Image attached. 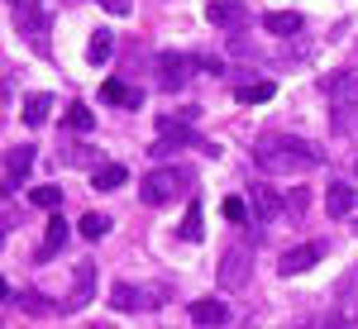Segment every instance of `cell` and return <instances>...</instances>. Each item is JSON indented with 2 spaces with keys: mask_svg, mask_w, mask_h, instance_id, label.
Masks as SVG:
<instances>
[{
  "mask_svg": "<svg viewBox=\"0 0 358 329\" xmlns=\"http://www.w3.org/2000/svg\"><path fill=\"white\" fill-rule=\"evenodd\" d=\"M253 163L263 167V172H273V177H296V172L320 167L325 153L315 143H306V138H263L253 148Z\"/></svg>",
  "mask_w": 358,
  "mask_h": 329,
  "instance_id": "cell-1",
  "label": "cell"
},
{
  "mask_svg": "<svg viewBox=\"0 0 358 329\" xmlns=\"http://www.w3.org/2000/svg\"><path fill=\"white\" fill-rule=\"evenodd\" d=\"M192 187H196V177L187 167H153V172L138 182V196H143V205H167V200L187 196Z\"/></svg>",
  "mask_w": 358,
  "mask_h": 329,
  "instance_id": "cell-2",
  "label": "cell"
},
{
  "mask_svg": "<svg viewBox=\"0 0 358 329\" xmlns=\"http://www.w3.org/2000/svg\"><path fill=\"white\" fill-rule=\"evenodd\" d=\"M148 148H153V158H167V153H177V148H201V153L220 158V143L201 138L196 129H187V124H177V119H158V143H148Z\"/></svg>",
  "mask_w": 358,
  "mask_h": 329,
  "instance_id": "cell-3",
  "label": "cell"
},
{
  "mask_svg": "<svg viewBox=\"0 0 358 329\" xmlns=\"http://www.w3.org/2000/svg\"><path fill=\"white\" fill-rule=\"evenodd\" d=\"M10 5H15V15H20V34L34 38L38 53H48V15H43L34 0H10Z\"/></svg>",
  "mask_w": 358,
  "mask_h": 329,
  "instance_id": "cell-4",
  "label": "cell"
},
{
  "mask_svg": "<svg viewBox=\"0 0 358 329\" xmlns=\"http://www.w3.org/2000/svg\"><path fill=\"white\" fill-rule=\"evenodd\" d=\"M248 272H253V258H248V248H229L220 258V286L224 291H239L248 282Z\"/></svg>",
  "mask_w": 358,
  "mask_h": 329,
  "instance_id": "cell-5",
  "label": "cell"
},
{
  "mask_svg": "<svg viewBox=\"0 0 358 329\" xmlns=\"http://www.w3.org/2000/svg\"><path fill=\"white\" fill-rule=\"evenodd\" d=\"M34 158H38V153H34V143H15V148L5 153V191H20V187H24Z\"/></svg>",
  "mask_w": 358,
  "mask_h": 329,
  "instance_id": "cell-6",
  "label": "cell"
},
{
  "mask_svg": "<svg viewBox=\"0 0 358 329\" xmlns=\"http://www.w3.org/2000/svg\"><path fill=\"white\" fill-rule=\"evenodd\" d=\"M96 301V263L82 258L77 263V272H72V296H67V310H86V305Z\"/></svg>",
  "mask_w": 358,
  "mask_h": 329,
  "instance_id": "cell-7",
  "label": "cell"
},
{
  "mask_svg": "<svg viewBox=\"0 0 358 329\" xmlns=\"http://www.w3.org/2000/svg\"><path fill=\"white\" fill-rule=\"evenodd\" d=\"M320 258H325V244H301V248H287V253L277 258V272H282V277L310 272V268H315Z\"/></svg>",
  "mask_w": 358,
  "mask_h": 329,
  "instance_id": "cell-8",
  "label": "cell"
},
{
  "mask_svg": "<svg viewBox=\"0 0 358 329\" xmlns=\"http://www.w3.org/2000/svg\"><path fill=\"white\" fill-rule=\"evenodd\" d=\"M325 91H330L334 110H354L358 105V67H344V72L325 77Z\"/></svg>",
  "mask_w": 358,
  "mask_h": 329,
  "instance_id": "cell-9",
  "label": "cell"
},
{
  "mask_svg": "<svg viewBox=\"0 0 358 329\" xmlns=\"http://www.w3.org/2000/svg\"><path fill=\"white\" fill-rule=\"evenodd\" d=\"M187 77H192V57H182V53L158 57V86H163V91H182Z\"/></svg>",
  "mask_w": 358,
  "mask_h": 329,
  "instance_id": "cell-10",
  "label": "cell"
},
{
  "mask_svg": "<svg viewBox=\"0 0 358 329\" xmlns=\"http://www.w3.org/2000/svg\"><path fill=\"white\" fill-rule=\"evenodd\" d=\"M206 20H210V24H220V29L253 24V15H248L244 5H234V0H210V5H206Z\"/></svg>",
  "mask_w": 358,
  "mask_h": 329,
  "instance_id": "cell-11",
  "label": "cell"
},
{
  "mask_svg": "<svg viewBox=\"0 0 358 329\" xmlns=\"http://www.w3.org/2000/svg\"><path fill=\"white\" fill-rule=\"evenodd\" d=\"M110 305L115 310H143V305H163V296H153V291H138L129 282H120L110 291Z\"/></svg>",
  "mask_w": 358,
  "mask_h": 329,
  "instance_id": "cell-12",
  "label": "cell"
},
{
  "mask_svg": "<svg viewBox=\"0 0 358 329\" xmlns=\"http://www.w3.org/2000/svg\"><path fill=\"white\" fill-rule=\"evenodd\" d=\"M62 244H67V219L53 215V219H48V234H43V244H38L34 258H38V263H53L57 253H62Z\"/></svg>",
  "mask_w": 358,
  "mask_h": 329,
  "instance_id": "cell-13",
  "label": "cell"
},
{
  "mask_svg": "<svg viewBox=\"0 0 358 329\" xmlns=\"http://www.w3.org/2000/svg\"><path fill=\"white\" fill-rule=\"evenodd\" d=\"M325 210H330V219L354 215V187H349V182H330V191H325Z\"/></svg>",
  "mask_w": 358,
  "mask_h": 329,
  "instance_id": "cell-14",
  "label": "cell"
},
{
  "mask_svg": "<svg viewBox=\"0 0 358 329\" xmlns=\"http://www.w3.org/2000/svg\"><path fill=\"white\" fill-rule=\"evenodd\" d=\"M263 29L277 34V38H292V34H301L306 20L301 15H292V10H273V15H263Z\"/></svg>",
  "mask_w": 358,
  "mask_h": 329,
  "instance_id": "cell-15",
  "label": "cell"
},
{
  "mask_svg": "<svg viewBox=\"0 0 358 329\" xmlns=\"http://www.w3.org/2000/svg\"><path fill=\"white\" fill-rule=\"evenodd\" d=\"M101 101H110V105H120V110H138V105H143V96H138L134 86L115 82V77H110L106 86H101Z\"/></svg>",
  "mask_w": 358,
  "mask_h": 329,
  "instance_id": "cell-16",
  "label": "cell"
},
{
  "mask_svg": "<svg viewBox=\"0 0 358 329\" xmlns=\"http://www.w3.org/2000/svg\"><path fill=\"white\" fill-rule=\"evenodd\" d=\"M48 110H53V96H48V91H34V96H24V110H20V115H24L29 129H38V124L48 119Z\"/></svg>",
  "mask_w": 358,
  "mask_h": 329,
  "instance_id": "cell-17",
  "label": "cell"
},
{
  "mask_svg": "<svg viewBox=\"0 0 358 329\" xmlns=\"http://www.w3.org/2000/svg\"><path fill=\"white\" fill-rule=\"evenodd\" d=\"M110 53H115V34H110V29H96V34H91V43H86V62H91V67H101Z\"/></svg>",
  "mask_w": 358,
  "mask_h": 329,
  "instance_id": "cell-18",
  "label": "cell"
},
{
  "mask_svg": "<svg viewBox=\"0 0 358 329\" xmlns=\"http://www.w3.org/2000/svg\"><path fill=\"white\" fill-rule=\"evenodd\" d=\"M124 177H129L124 163H106V167L91 172V187H96V191H115V187H124Z\"/></svg>",
  "mask_w": 358,
  "mask_h": 329,
  "instance_id": "cell-19",
  "label": "cell"
},
{
  "mask_svg": "<svg viewBox=\"0 0 358 329\" xmlns=\"http://www.w3.org/2000/svg\"><path fill=\"white\" fill-rule=\"evenodd\" d=\"M192 320H196V325H224V320H229V305H224V301H196L192 305Z\"/></svg>",
  "mask_w": 358,
  "mask_h": 329,
  "instance_id": "cell-20",
  "label": "cell"
},
{
  "mask_svg": "<svg viewBox=\"0 0 358 329\" xmlns=\"http://www.w3.org/2000/svg\"><path fill=\"white\" fill-rule=\"evenodd\" d=\"M273 91H277L273 82H248V86L234 91V101H239V105H258V101H273Z\"/></svg>",
  "mask_w": 358,
  "mask_h": 329,
  "instance_id": "cell-21",
  "label": "cell"
},
{
  "mask_svg": "<svg viewBox=\"0 0 358 329\" xmlns=\"http://www.w3.org/2000/svg\"><path fill=\"white\" fill-rule=\"evenodd\" d=\"M5 301H15L20 310H29V315H43V310H48V301H43L38 291H10V286H5Z\"/></svg>",
  "mask_w": 358,
  "mask_h": 329,
  "instance_id": "cell-22",
  "label": "cell"
},
{
  "mask_svg": "<svg viewBox=\"0 0 358 329\" xmlns=\"http://www.w3.org/2000/svg\"><path fill=\"white\" fill-rule=\"evenodd\" d=\"M29 200L38 205V210H57V200H62V187H34Z\"/></svg>",
  "mask_w": 358,
  "mask_h": 329,
  "instance_id": "cell-23",
  "label": "cell"
},
{
  "mask_svg": "<svg viewBox=\"0 0 358 329\" xmlns=\"http://www.w3.org/2000/svg\"><path fill=\"white\" fill-rule=\"evenodd\" d=\"M106 229H110V215H96V210L82 215V234H86V239H101Z\"/></svg>",
  "mask_w": 358,
  "mask_h": 329,
  "instance_id": "cell-24",
  "label": "cell"
},
{
  "mask_svg": "<svg viewBox=\"0 0 358 329\" xmlns=\"http://www.w3.org/2000/svg\"><path fill=\"white\" fill-rule=\"evenodd\" d=\"M253 205H258V215H263V219L277 215V196L268 191V187H253Z\"/></svg>",
  "mask_w": 358,
  "mask_h": 329,
  "instance_id": "cell-25",
  "label": "cell"
},
{
  "mask_svg": "<svg viewBox=\"0 0 358 329\" xmlns=\"http://www.w3.org/2000/svg\"><path fill=\"white\" fill-rule=\"evenodd\" d=\"M67 124H72L77 134H91V124H96V119H91V110H86V105H72V110H67Z\"/></svg>",
  "mask_w": 358,
  "mask_h": 329,
  "instance_id": "cell-26",
  "label": "cell"
},
{
  "mask_svg": "<svg viewBox=\"0 0 358 329\" xmlns=\"http://www.w3.org/2000/svg\"><path fill=\"white\" fill-rule=\"evenodd\" d=\"M182 239H187V244H196V239H201V205H196V200H192V210H187V224H182Z\"/></svg>",
  "mask_w": 358,
  "mask_h": 329,
  "instance_id": "cell-27",
  "label": "cell"
},
{
  "mask_svg": "<svg viewBox=\"0 0 358 329\" xmlns=\"http://www.w3.org/2000/svg\"><path fill=\"white\" fill-rule=\"evenodd\" d=\"M306 200H310V196H306V187H296V191H287L282 210H287V215H306Z\"/></svg>",
  "mask_w": 358,
  "mask_h": 329,
  "instance_id": "cell-28",
  "label": "cell"
},
{
  "mask_svg": "<svg viewBox=\"0 0 358 329\" xmlns=\"http://www.w3.org/2000/svg\"><path fill=\"white\" fill-rule=\"evenodd\" d=\"M224 219H234V224H244V219H248V205L239 200V196H229V200H224Z\"/></svg>",
  "mask_w": 358,
  "mask_h": 329,
  "instance_id": "cell-29",
  "label": "cell"
},
{
  "mask_svg": "<svg viewBox=\"0 0 358 329\" xmlns=\"http://www.w3.org/2000/svg\"><path fill=\"white\" fill-rule=\"evenodd\" d=\"M101 10H110V15H129L134 0H101Z\"/></svg>",
  "mask_w": 358,
  "mask_h": 329,
  "instance_id": "cell-30",
  "label": "cell"
},
{
  "mask_svg": "<svg viewBox=\"0 0 358 329\" xmlns=\"http://www.w3.org/2000/svg\"><path fill=\"white\" fill-rule=\"evenodd\" d=\"M354 177H358V153H354Z\"/></svg>",
  "mask_w": 358,
  "mask_h": 329,
  "instance_id": "cell-31",
  "label": "cell"
},
{
  "mask_svg": "<svg viewBox=\"0 0 358 329\" xmlns=\"http://www.w3.org/2000/svg\"><path fill=\"white\" fill-rule=\"evenodd\" d=\"M354 229H358V219H354Z\"/></svg>",
  "mask_w": 358,
  "mask_h": 329,
  "instance_id": "cell-32",
  "label": "cell"
}]
</instances>
